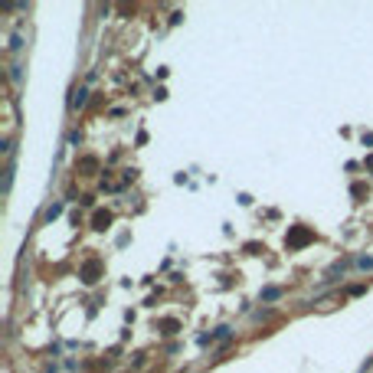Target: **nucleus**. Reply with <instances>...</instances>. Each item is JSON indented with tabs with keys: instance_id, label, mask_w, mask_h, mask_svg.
<instances>
[{
	"instance_id": "obj_1",
	"label": "nucleus",
	"mask_w": 373,
	"mask_h": 373,
	"mask_svg": "<svg viewBox=\"0 0 373 373\" xmlns=\"http://www.w3.org/2000/svg\"><path fill=\"white\" fill-rule=\"evenodd\" d=\"M308 242H314V232L308 229V226H291L288 236H285L288 249H301V246H308Z\"/></svg>"
},
{
	"instance_id": "obj_2",
	"label": "nucleus",
	"mask_w": 373,
	"mask_h": 373,
	"mask_svg": "<svg viewBox=\"0 0 373 373\" xmlns=\"http://www.w3.org/2000/svg\"><path fill=\"white\" fill-rule=\"evenodd\" d=\"M99 275H102V262H99V259H88V262L82 265L79 278H82L85 285H92V282H99Z\"/></svg>"
},
{
	"instance_id": "obj_3",
	"label": "nucleus",
	"mask_w": 373,
	"mask_h": 373,
	"mask_svg": "<svg viewBox=\"0 0 373 373\" xmlns=\"http://www.w3.org/2000/svg\"><path fill=\"white\" fill-rule=\"evenodd\" d=\"M92 226H95V229H108L111 226V213L108 209H99V213L92 216Z\"/></svg>"
},
{
	"instance_id": "obj_4",
	"label": "nucleus",
	"mask_w": 373,
	"mask_h": 373,
	"mask_svg": "<svg viewBox=\"0 0 373 373\" xmlns=\"http://www.w3.org/2000/svg\"><path fill=\"white\" fill-rule=\"evenodd\" d=\"M157 331H161V334H177V331H180V321L164 318V321H157Z\"/></svg>"
},
{
	"instance_id": "obj_5",
	"label": "nucleus",
	"mask_w": 373,
	"mask_h": 373,
	"mask_svg": "<svg viewBox=\"0 0 373 373\" xmlns=\"http://www.w3.org/2000/svg\"><path fill=\"white\" fill-rule=\"evenodd\" d=\"M99 170V157H82L79 161V174H95Z\"/></svg>"
},
{
	"instance_id": "obj_6",
	"label": "nucleus",
	"mask_w": 373,
	"mask_h": 373,
	"mask_svg": "<svg viewBox=\"0 0 373 373\" xmlns=\"http://www.w3.org/2000/svg\"><path fill=\"white\" fill-rule=\"evenodd\" d=\"M72 95H76V99H72V108H82V105H85V88H76V92H72Z\"/></svg>"
},
{
	"instance_id": "obj_7",
	"label": "nucleus",
	"mask_w": 373,
	"mask_h": 373,
	"mask_svg": "<svg viewBox=\"0 0 373 373\" xmlns=\"http://www.w3.org/2000/svg\"><path fill=\"white\" fill-rule=\"evenodd\" d=\"M59 213H62V203H53V207L46 209V220L53 223V220H56V216H59Z\"/></svg>"
},
{
	"instance_id": "obj_8",
	"label": "nucleus",
	"mask_w": 373,
	"mask_h": 373,
	"mask_svg": "<svg viewBox=\"0 0 373 373\" xmlns=\"http://www.w3.org/2000/svg\"><path fill=\"white\" fill-rule=\"evenodd\" d=\"M278 295H282V291H278V288H269V291H265L262 298H265V301H272V298H278Z\"/></svg>"
}]
</instances>
